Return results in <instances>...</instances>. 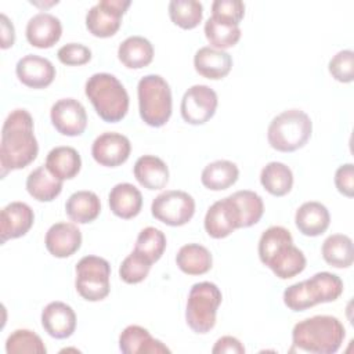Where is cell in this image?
Wrapping results in <instances>:
<instances>
[{
    "label": "cell",
    "instance_id": "6da1fadb",
    "mask_svg": "<svg viewBox=\"0 0 354 354\" xmlns=\"http://www.w3.org/2000/svg\"><path fill=\"white\" fill-rule=\"evenodd\" d=\"M39 152L33 133V118L26 109H14L8 113L1 129L0 167L1 177L11 170L26 167Z\"/></svg>",
    "mask_w": 354,
    "mask_h": 354
},
{
    "label": "cell",
    "instance_id": "7a4b0ae2",
    "mask_svg": "<svg viewBox=\"0 0 354 354\" xmlns=\"http://www.w3.org/2000/svg\"><path fill=\"white\" fill-rule=\"evenodd\" d=\"M259 257L281 279L293 278L306 268L304 253L293 245L290 231L281 225H272L261 234Z\"/></svg>",
    "mask_w": 354,
    "mask_h": 354
},
{
    "label": "cell",
    "instance_id": "3957f363",
    "mask_svg": "<svg viewBox=\"0 0 354 354\" xmlns=\"http://www.w3.org/2000/svg\"><path fill=\"white\" fill-rule=\"evenodd\" d=\"M346 336L343 324L332 315H314L297 322L292 330V343L296 348L315 353H336Z\"/></svg>",
    "mask_w": 354,
    "mask_h": 354
},
{
    "label": "cell",
    "instance_id": "277c9868",
    "mask_svg": "<svg viewBox=\"0 0 354 354\" xmlns=\"http://www.w3.org/2000/svg\"><path fill=\"white\" fill-rule=\"evenodd\" d=\"M84 93L104 122H119L129 111V94L119 79L111 73L91 75L86 82Z\"/></svg>",
    "mask_w": 354,
    "mask_h": 354
},
{
    "label": "cell",
    "instance_id": "5b68a950",
    "mask_svg": "<svg viewBox=\"0 0 354 354\" xmlns=\"http://www.w3.org/2000/svg\"><path fill=\"white\" fill-rule=\"evenodd\" d=\"M313 122L301 109H288L277 115L268 124V144L279 152H293L307 144Z\"/></svg>",
    "mask_w": 354,
    "mask_h": 354
},
{
    "label": "cell",
    "instance_id": "8992f818",
    "mask_svg": "<svg viewBox=\"0 0 354 354\" xmlns=\"http://www.w3.org/2000/svg\"><path fill=\"white\" fill-rule=\"evenodd\" d=\"M141 119L152 127L165 126L171 116V90L159 75H147L137 86Z\"/></svg>",
    "mask_w": 354,
    "mask_h": 354
},
{
    "label": "cell",
    "instance_id": "52a82bcc",
    "mask_svg": "<svg viewBox=\"0 0 354 354\" xmlns=\"http://www.w3.org/2000/svg\"><path fill=\"white\" fill-rule=\"evenodd\" d=\"M223 295L213 282H198L192 285L185 308V321L195 333H207L216 325V314Z\"/></svg>",
    "mask_w": 354,
    "mask_h": 354
},
{
    "label": "cell",
    "instance_id": "ba28073f",
    "mask_svg": "<svg viewBox=\"0 0 354 354\" xmlns=\"http://www.w3.org/2000/svg\"><path fill=\"white\" fill-rule=\"evenodd\" d=\"M109 263L98 256H84L76 264L75 288L88 301H100L109 295Z\"/></svg>",
    "mask_w": 354,
    "mask_h": 354
},
{
    "label": "cell",
    "instance_id": "9c48e42d",
    "mask_svg": "<svg viewBox=\"0 0 354 354\" xmlns=\"http://www.w3.org/2000/svg\"><path fill=\"white\" fill-rule=\"evenodd\" d=\"M152 216L171 227L187 224L195 213L194 198L180 189H169L160 192L151 205Z\"/></svg>",
    "mask_w": 354,
    "mask_h": 354
},
{
    "label": "cell",
    "instance_id": "30bf717a",
    "mask_svg": "<svg viewBox=\"0 0 354 354\" xmlns=\"http://www.w3.org/2000/svg\"><path fill=\"white\" fill-rule=\"evenodd\" d=\"M130 7L129 0H101L86 14V28L95 37L113 36L122 24V17Z\"/></svg>",
    "mask_w": 354,
    "mask_h": 354
},
{
    "label": "cell",
    "instance_id": "8fae6325",
    "mask_svg": "<svg viewBox=\"0 0 354 354\" xmlns=\"http://www.w3.org/2000/svg\"><path fill=\"white\" fill-rule=\"evenodd\" d=\"M218 104L217 94L206 84L191 86L181 98V116L189 124H203L213 118Z\"/></svg>",
    "mask_w": 354,
    "mask_h": 354
},
{
    "label": "cell",
    "instance_id": "7c38bea8",
    "mask_svg": "<svg viewBox=\"0 0 354 354\" xmlns=\"http://www.w3.org/2000/svg\"><path fill=\"white\" fill-rule=\"evenodd\" d=\"M51 123L58 133L68 137L83 134L87 127V113L82 102L75 98L58 100L50 111Z\"/></svg>",
    "mask_w": 354,
    "mask_h": 354
},
{
    "label": "cell",
    "instance_id": "4fadbf2b",
    "mask_svg": "<svg viewBox=\"0 0 354 354\" xmlns=\"http://www.w3.org/2000/svg\"><path fill=\"white\" fill-rule=\"evenodd\" d=\"M130 152V140L126 136L115 131L100 134L91 145V155L94 160L106 167L120 166L129 159Z\"/></svg>",
    "mask_w": 354,
    "mask_h": 354
},
{
    "label": "cell",
    "instance_id": "5bb4252c",
    "mask_svg": "<svg viewBox=\"0 0 354 354\" xmlns=\"http://www.w3.org/2000/svg\"><path fill=\"white\" fill-rule=\"evenodd\" d=\"M239 228V214L231 196L214 202L206 212L205 230L216 239H221Z\"/></svg>",
    "mask_w": 354,
    "mask_h": 354
},
{
    "label": "cell",
    "instance_id": "9a60e30c",
    "mask_svg": "<svg viewBox=\"0 0 354 354\" xmlns=\"http://www.w3.org/2000/svg\"><path fill=\"white\" fill-rule=\"evenodd\" d=\"M44 245L54 257L65 259L80 249L82 232L73 223H55L47 230Z\"/></svg>",
    "mask_w": 354,
    "mask_h": 354
},
{
    "label": "cell",
    "instance_id": "2e32d148",
    "mask_svg": "<svg viewBox=\"0 0 354 354\" xmlns=\"http://www.w3.org/2000/svg\"><path fill=\"white\" fill-rule=\"evenodd\" d=\"M15 73L19 82L25 86L30 88H44L53 83L55 77V68L50 59L28 54L17 62Z\"/></svg>",
    "mask_w": 354,
    "mask_h": 354
},
{
    "label": "cell",
    "instance_id": "e0dca14e",
    "mask_svg": "<svg viewBox=\"0 0 354 354\" xmlns=\"http://www.w3.org/2000/svg\"><path fill=\"white\" fill-rule=\"evenodd\" d=\"M35 213L25 202H11L0 213L1 243L8 239L24 236L33 225Z\"/></svg>",
    "mask_w": 354,
    "mask_h": 354
},
{
    "label": "cell",
    "instance_id": "ac0fdd59",
    "mask_svg": "<svg viewBox=\"0 0 354 354\" xmlns=\"http://www.w3.org/2000/svg\"><path fill=\"white\" fill-rule=\"evenodd\" d=\"M41 326L55 339H66L76 329V314L64 301H51L41 311Z\"/></svg>",
    "mask_w": 354,
    "mask_h": 354
},
{
    "label": "cell",
    "instance_id": "d6986e66",
    "mask_svg": "<svg viewBox=\"0 0 354 354\" xmlns=\"http://www.w3.org/2000/svg\"><path fill=\"white\" fill-rule=\"evenodd\" d=\"M62 35L61 21L50 12H37L26 25V39L37 48L53 47Z\"/></svg>",
    "mask_w": 354,
    "mask_h": 354
},
{
    "label": "cell",
    "instance_id": "ffe728a7",
    "mask_svg": "<svg viewBox=\"0 0 354 354\" xmlns=\"http://www.w3.org/2000/svg\"><path fill=\"white\" fill-rule=\"evenodd\" d=\"M119 348L124 354H163L170 353L160 340L153 339L140 325H129L119 336Z\"/></svg>",
    "mask_w": 354,
    "mask_h": 354
},
{
    "label": "cell",
    "instance_id": "44dd1931",
    "mask_svg": "<svg viewBox=\"0 0 354 354\" xmlns=\"http://www.w3.org/2000/svg\"><path fill=\"white\" fill-rule=\"evenodd\" d=\"M195 71L212 80L225 77L232 68V58L224 50H217L210 46L201 47L194 55Z\"/></svg>",
    "mask_w": 354,
    "mask_h": 354
},
{
    "label": "cell",
    "instance_id": "7402d4cb",
    "mask_svg": "<svg viewBox=\"0 0 354 354\" xmlns=\"http://www.w3.org/2000/svg\"><path fill=\"white\" fill-rule=\"evenodd\" d=\"M330 223V214L321 202H304L295 214L297 230L306 236H318L324 234Z\"/></svg>",
    "mask_w": 354,
    "mask_h": 354
},
{
    "label": "cell",
    "instance_id": "603a6c76",
    "mask_svg": "<svg viewBox=\"0 0 354 354\" xmlns=\"http://www.w3.org/2000/svg\"><path fill=\"white\" fill-rule=\"evenodd\" d=\"M108 201L111 212L124 220L136 217L142 207V195L140 189L130 183L116 184L111 189Z\"/></svg>",
    "mask_w": 354,
    "mask_h": 354
},
{
    "label": "cell",
    "instance_id": "cb8c5ba5",
    "mask_svg": "<svg viewBox=\"0 0 354 354\" xmlns=\"http://www.w3.org/2000/svg\"><path fill=\"white\" fill-rule=\"evenodd\" d=\"M134 177L147 189H162L169 183L166 163L155 155H142L134 163Z\"/></svg>",
    "mask_w": 354,
    "mask_h": 354
},
{
    "label": "cell",
    "instance_id": "d4e9b609",
    "mask_svg": "<svg viewBox=\"0 0 354 354\" xmlns=\"http://www.w3.org/2000/svg\"><path fill=\"white\" fill-rule=\"evenodd\" d=\"M119 61L130 69H141L153 59V46L142 36H129L118 48Z\"/></svg>",
    "mask_w": 354,
    "mask_h": 354
},
{
    "label": "cell",
    "instance_id": "484cf974",
    "mask_svg": "<svg viewBox=\"0 0 354 354\" xmlns=\"http://www.w3.org/2000/svg\"><path fill=\"white\" fill-rule=\"evenodd\" d=\"M65 212L73 223L87 224L100 216L101 202L93 191H76L68 198Z\"/></svg>",
    "mask_w": 354,
    "mask_h": 354
},
{
    "label": "cell",
    "instance_id": "4316f807",
    "mask_svg": "<svg viewBox=\"0 0 354 354\" xmlns=\"http://www.w3.org/2000/svg\"><path fill=\"white\" fill-rule=\"evenodd\" d=\"M29 195L39 202H51L62 191V180L57 178L46 166L32 170L26 178Z\"/></svg>",
    "mask_w": 354,
    "mask_h": 354
},
{
    "label": "cell",
    "instance_id": "83f0119b",
    "mask_svg": "<svg viewBox=\"0 0 354 354\" xmlns=\"http://www.w3.org/2000/svg\"><path fill=\"white\" fill-rule=\"evenodd\" d=\"M46 167L59 180H71L82 167V158L72 147H55L46 158Z\"/></svg>",
    "mask_w": 354,
    "mask_h": 354
},
{
    "label": "cell",
    "instance_id": "f1b7e54d",
    "mask_svg": "<svg viewBox=\"0 0 354 354\" xmlns=\"http://www.w3.org/2000/svg\"><path fill=\"white\" fill-rule=\"evenodd\" d=\"M308 295L314 306L335 301L343 293V281L336 274L321 271L306 279Z\"/></svg>",
    "mask_w": 354,
    "mask_h": 354
},
{
    "label": "cell",
    "instance_id": "f546056e",
    "mask_svg": "<svg viewBox=\"0 0 354 354\" xmlns=\"http://www.w3.org/2000/svg\"><path fill=\"white\" fill-rule=\"evenodd\" d=\"M176 263L184 274L202 275L212 268L213 257L207 248L199 243H187L177 252Z\"/></svg>",
    "mask_w": 354,
    "mask_h": 354
},
{
    "label": "cell",
    "instance_id": "4dcf8cb0",
    "mask_svg": "<svg viewBox=\"0 0 354 354\" xmlns=\"http://www.w3.org/2000/svg\"><path fill=\"white\" fill-rule=\"evenodd\" d=\"M239 177L238 166L225 159L214 160L205 166L201 174L202 184L212 191H223L236 183Z\"/></svg>",
    "mask_w": 354,
    "mask_h": 354
},
{
    "label": "cell",
    "instance_id": "1f68e13d",
    "mask_svg": "<svg viewBox=\"0 0 354 354\" xmlns=\"http://www.w3.org/2000/svg\"><path fill=\"white\" fill-rule=\"evenodd\" d=\"M324 260L336 268H347L354 261L353 241L344 234H332L322 243Z\"/></svg>",
    "mask_w": 354,
    "mask_h": 354
},
{
    "label": "cell",
    "instance_id": "d6a6232c",
    "mask_svg": "<svg viewBox=\"0 0 354 354\" xmlns=\"http://www.w3.org/2000/svg\"><path fill=\"white\" fill-rule=\"evenodd\" d=\"M260 183L268 194L283 196L292 189L293 173L289 166L282 162H270L260 173Z\"/></svg>",
    "mask_w": 354,
    "mask_h": 354
},
{
    "label": "cell",
    "instance_id": "836d02e7",
    "mask_svg": "<svg viewBox=\"0 0 354 354\" xmlns=\"http://www.w3.org/2000/svg\"><path fill=\"white\" fill-rule=\"evenodd\" d=\"M230 196L239 214V228H248L259 223L264 213V203L259 194L250 189H241Z\"/></svg>",
    "mask_w": 354,
    "mask_h": 354
},
{
    "label": "cell",
    "instance_id": "e575fe53",
    "mask_svg": "<svg viewBox=\"0 0 354 354\" xmlns=\"http://www.w3.org/2000/svg\"><path fill=\"white\" fill-rule=\"evenodd\" d=\"M205 36L210 46L217 50L234 47L241 39L239 25H232L210 17L205 22Z\"/></svg>",
    "mask_w": 354,
    "mask_h": 354
},
{
    "label": "cell",
    "instance_id": "d590c367",
    "mask_svg": "<svg viewBox=\"0 0 354 354\" xmlns=\"http://www.w3.org/2000/svg\"><path fill=\"white\" fill-rule=\"evenodd\" d=\"M169 17L173 24L183 29H194L203 18V6L196 0H171Z\"/></svg>",
    "mask_w": 354,
    "mask_h": 354
},
{
    "label": "cell",
    "instance_id": "8d00e7d4",
    "mask_svg": "<svg viewBox=\"0 0 354 354\" xmlns=\"http://www.w3.org/2000/svg\"><path fill=\"white\" fill-rule=\"evenodd\" d=\"M166 243V235L160 230L155 227H145L137 236L134 250L153 264L162 257Z\"/></svg>",
    "mask_w": 354,
    "mask_h": 354
},
{
    "label": "cell",
    "instance_id": "74e56055",
    "mask_svg": "<svg viewBox=\"0 0 354 354\" xmlns=\"http://www.w3.org/2000/svg\"><path fill=\"white\" fill-rule=\"evenodd\" d=\"M6 351L8 354H46L47 348L39 335L29 329L14 330L6 342Z\"/></svg>",
    "mask_w": 354,
    "mask_h": 354
},
{
    "label": "cell",
    "instance_id": "f35d334b",
    "mask_svg": "<svg viewBox=\"0 0 354 354\" xmlns=\"http://www.w3.org/2000/svg\"><path fill=\"white\" fill-rule=\"evenodd\" d=\"M152 263L133 250L120 264L119 277L126 283H138L144 281L151 270Z\"/></svg>",
    "mask_w": 354,
    "mask_h": 354
},
{
    "label": "cell",
    "instance_id": "ab89813d",
    "mask_svg": "<svg viewBox=\"0 0 354 354\" xmlns=\"http://www.w3.org/2000/svg\"><path fill=\"white\" fill-rule=\"evenodd\" d=\"M332 77L340 83H351L354 80V53L342 50L332 57L328 65Z\"/></svg>",
    "mask_w": 354,
    "mask_h": 354
},
{
    "label": "cell",
    "instance_id": "60d3db41",
    "mask_svg": "<svg viewBox=\"0 0 354 354\" xmlns=\"http://www.w3.org/2000/svg\"><path fill=\"white\" fill-rule=\"evenodd\" d=\"M245 15V4L241 0H214L212 17L232 25H239Z\"/></svg>",
    "mask_w": 354,
    "mask_h": 354
},
{
    "label": "cell",
    "instance_id": "b9f144b4",
    "mask_svg": "<svg viewBox=\"0 0 354 354\" xmlns=\"http://www.w3.org/2000/svg\"><path fill=\"white\" fill-rule=\"evenodd\" d=\"M283 303L292 311H304L310 307H314V303L307 290L306 281L288 286L283 292Z\"/></svg>",
    "mask_w": 354,
    "mask_h": 354
},
{
    "label": "cell",
    "instance_id": "7bdbcfd3",
    "mask_svg": "<svg viewBox=\"0 0 354 354\" xmlns=\"http://www.w3.org/2000/svg\"><path fill=\"white\" fill-rule=\"evenodd\" d=\"M57 57L64 65L79 66L91 59V50L80 43H68L58 50Z\"/></svg>",
    "mask_w": 354,
    "mask_h": 354
},
{
    "label": "cell",
    "instance_id": "ee69618b",
    "mask_svg": "<svg viewBox=\"0 0 354 354\" xmlns=\"http://www.w3.org/2000/svg\"><path fill=\"white\" fill-rule=\"evenodd\" d=\"M335 185L340 194L347 198L354 195V166L353 163H346L337 167L335 173Z\"/></svg>",
    "mask_w": 354,
    "mask_h": 354
},
{
    "label": "cell",
    "instance_id": "f6af8a7d",
    "mask_svg": "<svg viewBox=\"0 0 354 354\" xmlns=\"http://www.w3.org/2000/svg\"><path fill=\"white\" fill-rule=\"evenodd\" d=\"M213 354L230 353V354H243L245 347L243 344L234 336H223L220 337L212 348Z\"/></svg>",
    "mask_w": 354,
    "mask_h": 354
},
{
    "label": "cell",
    "instance_id": "bcb514c9",
    "mask_svg": "<svg viewBox=\"0 0 354 354\" xmlns=\"http://www.w3.org/2000/svg\"><path fill=\"white\" fill-rule=\"evenodd\" d=\"M0 26H1V48L12 47L15 41V30L12 22L6 14H0Z\"/></svg>",
    "mask_w": 354,
    "mask_h": 354
}]
</instances>
